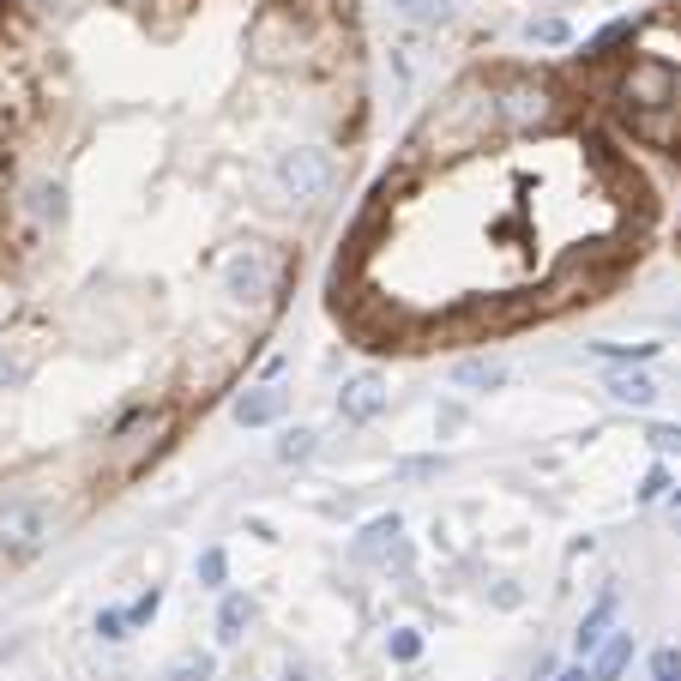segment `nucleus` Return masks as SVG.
Returning a JSON list of instances; mask_svg holds the SVG:
<instances>
[{
  "mask_svg": "<svg viewBox=\"0 0 681 681\" xmlns=\"http://www.w3.org/2000/svg\"><path fill=\"white\" fill-rule=\"evenodd\" d=\"M247 54H254L260 67H308V54H319L314 43V19L302 7H284V0H272V7H260L254 19H247Z\"/></svg>",
  "mask_w": 681,
  "mask_h": 681,
  "instance_id": "obj_1",
  "label": "nucleus"
},
{
  "mask_svg": "<svg viewBox=\"0 0 681 681\" xmlns=\"http://www.w3.org/2000/svg\"><path fill=\"white\" fill-rule=\"evenodd\" d=\"M561 121V91L543 73H500L495 79V128L500 133H549Z\"/></svg>",
  "mask_w": 681,
  "mask_h": 681,
  "instance_id": "obj_2",
  "label": "nucleus"
},
{
  "mask_svg": "<svg viewBox=\"0 0 681 681\" xmlns=\"http://www.w3.org/2000/svg\"><path fill=\"white\" fill-rule=\"evenodd\" d=\"M675 96H681V67L663 61V54H633V61L621 67V79H616V103H621L628 121L658 115V109H670Z\"/></svg>",
  "mask_w": 681,
  "mask_h": 681,
  "instance_id": "obj_3",
  "label": "nucleus"
},
{
  "mask_svg": "<svg viewBox=\"0 0 681 681\" xmlns=\"http://www.w3.org/2000/svg\"><path fill=\"white\" fill-rule=\"evenodd\" d=\"M54 537L49 495H0V561H31Z\"/></svg>",
  "mask_w": 681,
  "mask_h": 681,
  "instance_id": "obj_4",
  "label": "nucleus"
},
{
  "mask_svg": "<svg viewBox=\"0 0 681 681\" xmlns=\"http://www.w3.org/2000/svg\"><path fill=\"white\" fill-rule=\"evenodd\" d=\"M272 182H277V193H284V200L319 205V200L332 193V182H338V163H332L326 145H289V151H277Z\"/></svg>",
  "mask_w": 681,
  "mask_h": 681,
  "instance_id": "obj_5",
  "label": "nucleus"
},
{
  "mask_svg": "<svg viewBox=\"0 0 681 681\" xmlns=\"http://www.w3.org/2000/svg\"><path fill=\"white\" fill-rule=\"evenodd\" d=\"M284 284V266H277L272 247H235L224 260V302L230 308H260V302L277 296Z\"/></svg>",
  "mask_w": 681,
  "mask_h": 681,
  "instance_id": "obj_6",
  "label": "nucleus"
},
{
  "mask_svg": "<svg viewBox=\"0 0 681 681\" xmlns=\"http://www.w3.org/2000/svg\"><path fill=\"white\" fill-rule=\"evenodd\" d=\"M170 428H175V416L163 410V405H157V410H151V405H133L115 428H109V447H115L121 470H128V477H139V470H145V458H157V447L170 440Z\"/></svg>",
  "mask_w": 681,
  "mask_h": 681,
  "instance_id": "obj_7",
  "label": "nucleus"
},
{
  "mask_svg": "<svg viewBox=\"0 0 681 681\" xmlns=\"http://www.w3.org/2000/svg\"><path fill=\"white\" fill-rule=\"evenodd\" d=\"M386 398H393V393H386V380H380V374H350V380H344V393H338V416H344V423H374V416H380L386 410Z\"/></svg>",
  "mask_w": 681,
  "mask_h": 681,
  "instance_id": "obj_8",
  "label": "nucleus"
},
{
  "mask_svg": "<svg viewBox=\"0 0 681 681\" xmlns=\"http://www.w3.org/2000/svg\"><path fill=\"white\" fill-rule=\"evenodd\" d=\"M284 410H289V393L277 380H266V386H247L242 398L230 405V416L242 428H272V423H284Z\"/></svg>",
  "mask_w": 681,
  "mask_h": 681,
  "instance_id": "obj_9",
  "label": "nucleus"
},
{
  "mask_svg": "<svg viewBox=\"0 0 681 681\" xmlns=\"http://www.w3.org/2000/svg\"><path fill=\"white\" fill-rule=\"evenodd\" d=\"M609 633H616V591H603V597L586 609V621H579V633H573V658L591 663V651L603 646Z\"/></svg>",
  "mask_w": 681,
  "mask_h": 681,
  "instance_id": "obj_10",
  "label": "nucleus"
},
{
  "mask_svg": "<svg viewBox=\"0 0 681 681\" xmlns=\"http://www.w3.org/2000/svg\"><path fill=\"white\" fill-rule=\"evenodd\" d=\"M398 531H405V519L398 512H380V519H368L363 525V537H356V561H393V549H398Z\"/></svg>",
  "mask_w": 681,
  "mask_h": 681,
  "instance_id": "obj_11",
  "label": "nucleus"
},
{
  "mask_svg": "<svg viewBox=\"0 0 681 681\" xmlns=\"http://www.w3.org/2000/svg\"><path fill=\"white\" fill-rule=\"evenodd\" d=\"M628 663H633V633L616 628L603 646L591 651V681H621V670H628Z\"/></svg>",
  "mask_w": 681,
  "mask_h": 681,
  "instance_id": "obj_12",
  "label": "nucleus"
},
{
  "mask_svg": "<svg viewBox=\"0 0 681 681\" xmlns=\"http://www.w3.org/2000/svg\"><path fill=\"white\" fill-rule=\"evenodd\" d=\"M24 217H31V224H61L67 217V187L54 182V175L31 182V193H24Z\"/></svg>",
  "mask_w": 681,
  "mask_h": 681,
  "instance_id": "obj_13",
  "label": "nucleus"
},
{
  "mask_svg": "<svg viewBox=\"0 0 681 681\" xmlns=\"http://www.w3.org/2000/svg\"><path fill=\"white\" fill-rule=\"evenodd\" d=\"M603 393L616 398V405H633V410L658 405V386H651V374H639V368H616V374L603 380Z\"/></svg>",
  "mask_w": 681,
  "mask_h": 681,
  "instance_id": "obj_14",
  "label": "nucleus"
},
{
  "mask_svg": "<svg viewBox=\"0 0 681 681\" xmlns=\"http://www.w3.org/2000/svg\"><path fill=\"white\" fill-rule=\"evenodd\" d=\"M247 621H254V603L242 591H224V603H217V646H242Z\"/></svg>",
  "mask_w": 681,
  "mask_h": 681,
  "instance_id": "obj_15",
  "label": "nucleus"
},
{
  "mask_svg": "<svg viewBox=\"0 0 681 681\" xmlns=\"http://www.w3.org/2000/svg\"><path fill=\"white\" fill-rule=\"evenodd\" d=\"M0 7H7L12 19H31V24H49L54 31V24H67L79 12V0H0Z\"/></svg>",
  "mask_w": 681,
  "mask_h": 681,
  "instance_id": "obj_16",
  "label": "nucleus"
},
{
  "mask_svg": "<svg viewBox=\"0 0 681 681\" xmlns=\"http://www.w3.org/2000/svg\"><path fill=\"white\" fill-rule=\"evenodd\" d=\"M500 380H507V368H500L495 356H465V363L453 368V386H465V393H495Z\"/></svg>",
  "mask_w": 681,
  "mask_h": 681,
  "instance_id": "obj_17",
  "label": "nucleus"
},
{
  "mask_svg": "<svg viewBox=\"0 0 681 681\" xmlns=\"http://www.w3.org/2000/svg\"><path fill=\"white\" fill-rule=\"evenodd\" d=\"M586 350L603 356V363H616V368H639V363H651L663 344H586Z\"/></svg>",
  "mask_w": 681,
  "mask_h": 681,
  "instance_id": "obj_18",
  "label": "nucleus"
},
{
  "mask_svg": "<svg viewBox=\"0 0 681 681\" xmlns=\"http://www.w3.org/2000/svg\"><path fill=\"white\" fill-rule=\"evenodd\" d=\"M314 447H319L314 428H284V435H277V465H308Z\"/></svg>",
  "mask_w": 681,
  "mask_h": 681,
  "instance_id": "obj_19",
  "label": "nucleus"
},
{
  "mask_svg": "<svg viewBox=\"0 0 681 681\" xmlns=\"http://www.w3.org/2000/svg\"><path fill=\"white\" fill-rule=\"evenodd\" d=\"M621 43H633V19H616V24H603V31L586 43V61H609Z\"/></svg>",
  "mask_w": 681,
  "mask_h": 681,
  "instance_id": "obj_20",
  "label": "nucleus"
},
{
  "mask_svg": "<svg viewBox=\"0 0 681 681\" xmlns=\"http://www.w3.org/2000/svg\"><path fill=\"white\" fill-rule=\"evenodd\" d=\"M393 12H398V19H410V24H447L453 19V0H393Z\"/></svg>",
  "mask_w": 681,
  "mask_h": 681,
  "instance_id": "obj_21",
  "label": "nucleus"
},
{
  "mask_svg": "<svg viewBox=\"0 0 681 681\" xmlns=\"http://www.w3.org/2000/svg\"><path fill=\"white\" fill-rule=\"evenodd\" d=\"M193 573H200V586L205 591H224V579H230V555L224 549H200V567H193Z\"/></svg>",
  "mask_w": 681,
  "mask_h": 681,
  "instance_id": "obj_22",
  "label": "nucleus"
},
{
  "mask_svg": "<svg viewBox=\"0 0 681 681\" xmlns=\"http://www.w3.org/2000/svg\"><path fill=\"white\" fill-rule=\"evenodd\" d=\"M212 675H217V663L205 658V651H187V658L170 663V675H163V681H212Z\"/></svg>",
  "mask_w": 681,
  "mask_h": 681,
  "instance_id": "obj_23",
  "label": "nucleus"
},
{
  "mask_svg": "<svg viewBox=\"0 0 681 681\" xmlns=\"http://www.w3.org/2000/svg\"><path fill=\"white\" fill-rule=\"evenodd\" d=\"M386 658H393V663H416V658H423V633H416V628H393V633H386Z\"/></svg>",
  "mask_w": 681,
  "mask_h": 681,
  "instance_id": "obj_24",
  "label": "nucleus"
},
{
  "mask_svg": "<svg viewBox=\"0 0 681 681\" xmlns=\"http://www.w3.org/2000/svg\"><path fill=\"white\" fill-rule=\"evenodd\" d=\"M525 37L543 43V49H561L567 37H573V24H567V19H531V24H525Z\"/></svg>",
  "mask_w": 681,
  "mask_h": 681,
  "instance_id": "obj_25",
  "label": "nucleus"
},
{
  "mask_svg": "<svg viewBox=\"0 0 681 681\" xmlns=\"http://www.w3.org/2000/svg\"><path fill=\"white\" fill-rule=\"evenodd\" d=\"M670 489H675V482H670V465H651V470H646V482H639L633 495H639V507H658V500L670 495Z\"/></svg>",
  "mask_w": 681,
  "mask_h": 681,
  "instance_id": "obj_26",
  "label": "nucleus"
},
{
  "mask_svg": "<svg viewBox=\"0 0 681 681\" xmlns=\"http://www.w3.org/2000/svg\"><path fill=\"white\" fill-rule=\"evenodd\" d=\"M157 609H163V591H157V586H145V591H139L133 603H128V633H133V628H145V621L157 616Z\"/></svg>",
  "mask_w": 681,
  "mask_h": 681,
  "instance_id": "obj_27",
  "label": "nucleus"
},
{
  "mask_svg": "<svg viewBox=\"0 0 681 681\" xmlns=\"http://www.w3.org/2000/svg\"><path fill=\"white\" fill-rule=\"evenodd\" d=\"M651 453L658 458H681V423H651Z\"/></svg>",
  "mask_w": 681,
  "mask_h": 681,
  "instance_id": "obj_28",
  "label": "nucleus"
},
{
  "mask_svg": "<svg viewBox=\"0 0 681 681\" xmlns=\"http://www.w3.org/2000/svg\"><path fill=\"white\" fill-rule=\"evenodd\" d=\"M24 380H31V363H19V356L0 344V393H12V386H24Z\"/></svg>",
  "mask_w": 681,
  "mask_h": 681,
  "instance_id": "obj_29",
  "label": "nucleus"
},
{
  "mask_svg": "<svg viewBox=\"0 0 681 681\" xmlns=\"http://www.w3.org/2000/svg\"><path fill=\"white\" fill-rule=\"evenodd\" d=\"M651 681H681V651L663 646L658 658H651Z\"/></svg>",
  "mask_w": 681,
  "mask_h": 681,
  "instance_id": "obj_30",
  "label": "nucleus"
},
{
  "mask_svg": "<svg viewBox=\"0 0 681 681\" xmlns=\"http://www.w3.org/2000/svg\"><path fill=\"white\" fill-rule=\"evenodd\" d=\"M96 633H103V639H128V609H96Z\"/></svg>",
  "mask_w": 681,
  "mask_h": 681,
  "instance_id": "obj_31",
  "label": "nucleus"
},
{
  "mask_svg": "<svg viewBox=\"0 0 681 681\" xmlns=\"http://www.w3.org/2000/svg\"><path fill=\"white\" fill-rule=\"evenodd\" d=\"M435 470H440V458H405L398 477H435Z\"/></svg>",
  "mask_w": 681,
  "mask_h": 681,
  "instance_id": "obj_32",
  "label": "nucleus"
},
{
  "mask_svg": "<svg viewBox=\"0 0 681 681\" xmlns=\"http://www.w3.org/2000/svg\"><path fill=\"white\" fill-rule=\"evenodd\" d=\"M555 681H591V663H579V658H573V663H567V670L555 675Z\"/></svg>",
  "mask_w": 681,
  "mask_h": 681,
  "instance_id": "obj_33",
  "label": "nucleus"
},
{
  "mask_svg": "<svg viewBox=\"0 0 681 681\" xmlns=\"http://www.w3.org/2000/svg\"><path fill=\"white\" fill-rule=\"evenodd\" d=\"M458 423H465V410H458V405H447V410H440V435H453Z\"/></svg>",
  "mask_w": 681,
  "mask_h": 681,
  "instance_id": "obj_34",
  "label": "nucleus"
},
{
  "mask_svg": "<svg viewBox=\"0 0 681 681\" xmlns=\"http://www.w3.org/2000/svg\"><path fill=\"white\" fill-rule=\"evenodd\" d=\"M670 531H675V537H681V489H675V495H670Z\"/></svg>",
  "mask_w": 681,
  "mask_h": 681,
  "instance_id": "obj_35",
  "label": "nucleus"
}]
</instances>
